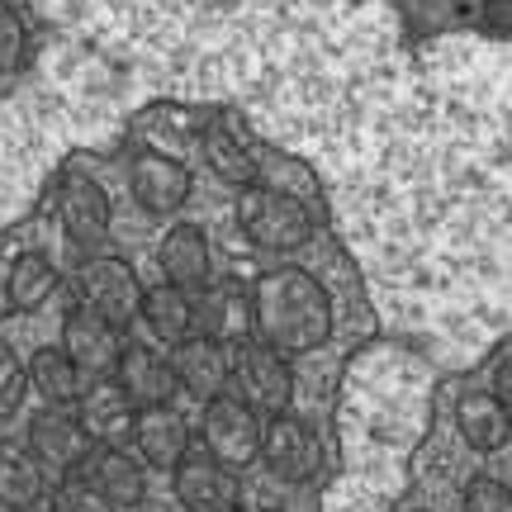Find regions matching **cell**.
I'll list each match as a JSON object with an SVG mask.
<instances>
[{"label":"cell","instance_id":"obj_9","mask_svg":"<svg viewBox=\"0 0 512 512\" xmlns=\"http://www.w3.org/2000/svg\"><path fill=\"white\" fill-rule=\"evenodd\" d=\"M29 446H34V456L57 470V475H76L81 470V460L91 456V432L81 427L76 418V408H62V403H48L43 413L29 418Z\"/></svg>","mask_w":512,"mask_h":512},{"label":"cell","instance_id":"obj_24","mask_svg":"<svg viewBox=\"0 0 512 512\" xmlns=\"http://www.w3.org/2000/svg\"><path fill=\"white\" fill-rule=\"evenodd\" d=\"M200 147H204V162L214 166V176H223L228 185H252L256 181V157L247 152V143H242L238 133L228 124H209L200 133Z\"/></svg>","mask_w":512,"mask_h":512},{"label":"cell","instance_id":"obj_14","mask_svg":"<svg viewBox=\"0 0 512 512\" xmlns=\"http://www.w3.org/2000/svg\"><path fill=\"white\" fill-rule=\"evenodd\" d=\"M57 214H62V228H67V238L76 247H95V242H105L110 233V195H105V185L86 176V171H67V181H62V195H57Z\"/></svg>","mask_w":512,"mask_h":512},{"label":"cell","instance_id":"obj_25","mask_svg":"<svg viewBox=\"0 0 512 512\" xmlns=\"http://www.w3.org/2000/svg\"><path fill=\"white\" fill-rule=\"evenodd\" d=\"M460 503H465V512H512V484L494 475H475L465 484Z\"/></svg>","mask_w":512,"mask_h":512},{"label":"cell","instance_id":"obj_30","mask_svg":"<svg viewBox=\"0 0 512 512\" xmlns=\"http://www.w3.org/2000/svg\"><path fill=\"white\" fill-rule=\"evenodd\" d=\"M494 394L512 408V356H508V361H498V370H494Z\"/></svg>","mask_w":512,"mask_h":512},{"label":"cell","instance_id":"obj_16","mask_svg":"<svg viewBox=\"0 0 512 512\" xmlns=\"http://www.w3.org/2000/svg\"><path fill=\"white\" fill-rule=\"evenodd\" d=\"M190 422L176 403H157V408H138V422H133V451L143 456V465L152 470H176L181 456L190 451Z\"/></svg>","mask_w":512,"mask_h":512},{"label":"cell","instance_id":"obj_4","mask_svg":"<svg viewBox=\"0 0 512 512\" xmlns=\"http://www.w3.org/2000/svg\"><path fill=\"white\" fill-rule=\"evenodd\" d=\"M261 413H256L252 403L242 399L238 389L228 394H214V399H204V413H200V446L209 456H219L223 465H252L261 456Z\"/></svg>","mask_w":512,"mask_h":512},{"label":"cell","instance_id":"obj_2","mask_svg":"<svg viewBox=\"0 0 512 512\" xmlns=\"http://www.w3.org/2000/svg\"><path fill=\"white\" fill-rule=\"evenodd\" d=\"M238 228L256 252L285 256V252H299L313 238V214L309 204L299 195H290V190L252 181L238 190Z\"/></svg>","mask_w":512,"mask_h":512},{"label":"cell","instance_id":"obj_15","mask_svg":"<svg viewBox=\"0 0 512 512\" xmlns=\"http://www.w3.org/2000/svg\"><path fill=\"white\" fill-rule=\"evenodd\" d=\"M171 366H176L181 389L195 399H214L223 389H233V347H223L204 332L185 337L181 347H171Z\"/></svg>","mask_w":512,"mask_h":512},{"label":"cell","instance_id":"obj_18","mask_svg":"<svg viewBox=\"0 0 512 512\" xmlns=\"http://www.w3.org/2000/svg\"><path fill=\"white\" fill-rule=\"evenodd\" d=\"M456 427L470 451L489 456V451H503L512 441V408L494 389H465L456 399Z\"/></svg>","mask_w":512,"mask_h":512},{"label":"cell","instance_id":"obj_6","mask_svg":"<svg viewBox=\"0 0 512 512\" xmlns=\"http://www.w3.org/2000/svg\"><path fill=\"white\" fill-rule=\"evenodd\" d=\"M171 489H176V503L185 512H238L242 503L238 470L223 465L219 456H209L204 446L181 456V465L171 470Z\"/></svg>","mask_w":512,"mask_h":512},{"label":"cell","instance_id":"obj_28","mask_svg":"<svg viewBox=\"0 0 512 512\" xmlns=\"http://www.w3.org/2000/svg\"><path fill=\"white\" fill-rule=\"evenodd\" d=\"M53 512H119V508H114L110 498H100L86 479L76 475L53 494Z\"/></svg>","mask_w":512,"mask_h":512},{"label":"cell","instance_id":"obj_21","mask_svg":"<svg viewBox=\"0 0 512 512\" xmlns=\"http://www.w3.org/2000/svg\"><path fill=\"white\" fill-rule=\"evenodd\" d=\"M147 323V332L162 342V347H181L185 337H195V294L181 290V285H171V280H162V285H152V290H143V313H138Z\"/></svg>","mask_w":512,"mask_h":512},{"label":"cell","instance_id":"obj_7","mask_svg":"<svg viewBox=\"0 0 512 512\" xmlns=\"http://www.w3.org/2000/svg\"><path fill=\"white\" fill-rule=\"evenodd\" d=\"M261 460L275 479L285 484H309L318 470H323V446H318V432H313L304 418L294 413H275L261 427Z\"/></svg>","mask_w":512,"mask_h":512},{"label":"cell","instance_id":"obj_26","mask_svg":"<svg viewBox=\"0 0 512 512\" xmlns=\"http://www.w3.org/2000/svg\"><path fill=\"white\" fill-rule=\"evenodd\" d=\"M24 389H29V370H24V361H19L15 351L0 342V418L19 413V403H24Z\"/></svg>","mask_w":512,"mask_h":512},{"label":"cell","instance_id":"obj_3","mask_svg":"<svg viewBox=\"0 0 512 512\" xmlns=\"http://www.w3.org/2000/svg\"><path fill=\"white\" fill-rule=\"evenodd\" d=\"M233 389L242 399L252 403L256 413H290L294 403V370H290V356L280 347H271L266 337H247L233 347Z\"/></svg>","mask_w":512,"mask_h":512},{"label":"cell","instance_id":"obj_32","mask_svg":"<svg viewBox=\"0 0 512 512\" xmlns=\"http://www.w3.org/2000/svg\"><path fill=\"white\" fill-rule=\"evenodd\" d=\"M271 512H280V508H271Z\"/></svg>","mask_w":512,"mask_h":512},{"label":"cell","instance_id":"obj_11","mask_svg":"<svg viewBox=\"0 0 512 512\" xmlns=\"http://www.w3.org/2000/svg\"><path fill=\"white\" fill-rule=\"evenodd\" d=\"M81 427L91 432L95 446H128L133 441V422H138V403L124 394V384L114 375H100L81 389V399L72 403Z\"/></svg>","mask_w":512,"mask_h":512},{"label":"cell","instance_id":"obj_29","mask_svg":"<svg viewBox=\"0 0 512 512\" xmlns=\"http://www.w3.org/2000/svg\"><path fill=\"white\" fill-rule=\"evenodd\" d=\"M479 19L494 34H512V0H479Z\"/></svg>","mask_w":512,"mask_h":512},{"label":"cell","instance_id":"obj_27","mask_svg":"<svg viewBox=\"0 0 512 512\" xmlns=\"http://www.w3.org/2000/svg\"><path fill=\"white\" fill-rule=\"evenodd\" d=\"M29 53V34H24V19L0 0V72H15Z\"/></svg>","mask_w":512,"mask_h":512},{"label":"cell","instance_id":"obj_20","mask_svg":"<svg viewBox=\"0 0 512 512\" xmlns=\"http://www.w3.org/2000/svg\"><path fill=\"white\" fill-rule=\"evenodd\" d=\"M48 494V465L29 441H0V508L29 512Z\"/></svg>","mask_w":512,"mask_h":512},{"label":"cell","instance_id":"obj_5","mask_svg":"<svg viewBox=\"0 0 512 512\" xmlns=\"http://www.w3.org/2000/svg\"><path fill=\"white\" fill-rule=\"evenodd\" d=\"M76 304L105 313L110 323L128 328L143 313V285L138 271L128 266L124 256H86L76 266Z\"/></svg>","mask_w":512,"mask_h":512},{"label":"cell","instance_id":"obj_17","mask_svg":"<svg viewBox=\"0 0 512 512\" xmlns=\"http://www.w3.org/2000/svg\"><path fill=\"white\" fill-rule=\"evenodd\" d=\"M76 475L91 484L100 498H110L114 508H138L147 498V475H143V460H133L124 446H91V456L81 460Z\"/></svg>","mask_w":512,"mask_h":512},{"label":"cell","instance_id":"obj_12","mask_svg":"<svg viewBox=\"0 0 512 512\" xmlns=\"http://www.w3.org/2000/svg\"><path fill=\"white\" fill-rule=\"evenodd\" d=\"M62 351H67L86 375H114V361H119V351H124V328L110 323L105 313L76 304V309L62 318Z\"/></svg>","mask_w":512,"mask_h":512},{"label":"cell","instance_id":"obj_22","mask_svg":"<svg viewBox=\"0 0 512 512\" xmlns=\"http://www.w3.org/2000/svg\"><path fill=\"white\" fill-rule=\"evenodd\" d=\"M81 375H86V370L76 366L62 347H38L34 356H29V384L38 389V399L43 403H62V408H72V403L81 399V389H86Z\"/></svg>","mask_w":512,"mask_h":512},{"label":"cell","instance_id":"obj_1","mask_svg":"<svg viewBox=\"0 0 512 512\" xmlns=\"http://www.w3.org/2000/svg\"><path fill=\"white\" fill-rule=\"evenodd\" d=\"M256 337H266L285 356L318 351L332 337V299L318 285V275L299 266H275L252 280Z\"/></svg>","mask_w":512,"mask_h":512},{"label":"cell","instance_id":"obj_10","mask_svg":"<svg viewBox=\"0 0 512 512\" xmlns=\"http://www.w3.org/2000/svg\"><path fill=\"white\" fill-rule=\"evenodd\" d=\"M128 190L143 214L152 219H171L185 200H190V171L166 152H133L128 162Z\"/></svg>","mask_w":512,"mask_h":512},{"label":"cell","instance_id":"obj_31","mask_svg":"<svg viewBox=\"0 0 512 512\" xmlns=\"http://www.w3.org/2000/svg\"><path fill=\"white\" fill-rule=\"evenodd\" d=\"M456 5H479V0H456Z\"/></svg>","mask_w":512,"mask_h":512},{"label":"cell","instance_id":"obj_19","mask_svg":"<svg viewBox=\"0 0 512 512\" xmlns=\"http://www.w3.org/2000/svg\"><path fill=\"white\" fill-rule=\"evenodd\" d=\"M157 266L171 285H181V290H204L209 280H214V252H209V238H204V228L195 223H176L171 233L162 238L157 247Z\"/></svg>","mask_w":512,"mask_h":512},{"label":"cell","instance_id":"obj_23","mask_svg":"<svg viewBox=\"0 0 512 512\" xmlns=\"http://www.w3.org/2000/svg\"><path fill=\"white\" fill-rule=\"evenodd\" d=\"M57 290V266L48 261L43 252H24L15 256V266H10V280H5V299H10V309L15 313H34L43 309Z\"/></svg>","mask_w":512,"mask_h":512},{"label":"cell","instance_id":"obj_8","mask_svg":"<svg viewBox=\"0 0 512 512\" xmlns=\"http://www.w3.org/2000/svg\"><path fill=\"white\" fill-rule=\"evenodd\" d=\"M195 328L204 337H214L223 347H238L247 337H256V313H252V285L238 280H209L204 290H195Z\"/></svg>","mask_w":512,"mask_h":512},{"label":"cell","instance_id":"obj_13","mask_svg":"<svg viewBox=\"0 0 512 512\" xmlns=\"http://www.w3.org/2000/svg\"><path fill=\"white\" fill-rule=\"evenodd\" d=\"M114 380L124 384V394L138 403V408L176 403V394H181V380H176L171 356H162L157 347H143V342H124L119 361H114Z\"/></svg>","mask_w":512,"mask_h":512}]
</instances>
